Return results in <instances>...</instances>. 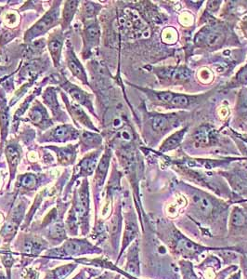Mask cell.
<instances>
[{
	"label": "cell",
	"instance_id": "cell-1",
	"mask_svg": "<svg viewBox=\"0 0 247 279\" xmlns=\"http://www.w3.org/2000/svg\"><path fill=\"white\" fill-rule=\"evenodd\" d=\"M71 212L75 215L78 224L81 226L83 236H86L89 229V191L86 179L82 183L80 190H78V194L75 198Z\"/></svg>",
	"mask_w": 247,
	"mask_h": 279
},
{
	"label": "cell",
	"instance_id": "cell-2",
	"mask_svg": "<svg viewBox=\"0 0 247 279\" xmlns=\"http://www.w3.org/2000/svg\"><path fill=\"white\" fill-rule=\"evenodd\" d=\"M97 248L93 247L86 239H69L59 248L49 250L46 253L47 256L55 257H69L82 254H90L96 252Z\"/></svg>",
	"mask_w": 247,
	"mask_h": 279
},
{
	"label": "cell",
	"instance_id": "cell-3",
	"mask_svg": "<svg viewBox=\"0 0 247 279\" xmlns=\"http://www.w3.org/2000/svg\"><path fill=\"white\" fill-rule=\"evenodd\" d=\"M59 15H60V2H57V4L53 5L51 10L48 11L44 15L42 19H40L31 29H29L26 32L24 40L26 42H30L33 38L48 32L50 28H52L54 25L58 23Z\"/></svg>",
	"mask_w": 247,
	"mask_h": 279
},
{
	"label": "cell",
	"instance_id": "cell-4",
	"mask_svg": "<svg viewBox=\"0 0 247 279\" xmlns=\"http://www.w3.org/2000/svg\"><path fill=\"white\" fill-rule=\"evenodd\" d=\"M224 40L223 34L212 28H204L195 36V42L198 45H204L208 48L219 47Z\"/></svg>",
	"mask_w": 247,
	"mask_h": 279
},
{
	"label": "cell",
	"instance_id": "cell-5",
	"mask_svg": "<svg viewBox=\"0 0 247 279\" xmlns=\"http://www.w3.org/2000/svg\"><path fill=\"white\" fill-rule=\"evenodd\" d=\"M157 75L172 82H186L190 80L192 73L184 67H165L159 69Z\"/></svg>",
	"mask_w": 247,
	"mask_h": 279
},
{
	"label": "cell",
	"instance_id": "cell-6",
	"mask_svg": "<svg viewBox=\"0 0 247 279\" xmlns=\"http://www.w3.org/2000/svg\"><path fill=\"white\" fill-rule=\"evenodd\" d=\"M66 61H67V65L73 75L76 76L79 80H81L84 84H88L87 83V77H86V72L83 68L82 65L80 64L79 60L75 56V52L72 49L71 43H67V50H66Z\"/></svg>",
	"mask_w": 247,
	"mask_h": 279
},
{
	"label": "cell",
	"instance_id": "cell-7",
	"mask_svg": "<svg viewBox=\"0 0 247 279\" xmlns=\"http://www.w3.org/2000/svg\"><path fill=\"white\" fill-rule=\"evenodd\" d=\"M48 247V243L38 236H26L22 237L21 251L27 255H38Z\"/></svg>",
	"mask_w": 247,
	"mask_h": 279
},
{
	"label": "cell",
	"instance_id": "cell-8",
	"mask_svg": "<svg viewBox=\"0 0 247 279\" xmlns=\"http://www.w3.org/2000/svg\"><path fill=\"white\" fill-rule=\"evenodd\" d=\"M85 51L90 52L92 48L97 46L99 38V27L96 21H89L86 23L84 29Z\"/></svg>",
	"mask_w": 247,
	"mask_h": 279
},
{
	"label": "cell",
	"instance_id": "cell-9",
	"mask_svg": "<svg viewBox=\"0 0 247 279\" xmlns=\"http://www.w3.org/2000/svg\"><path fill=\"white\" fill-rule=\"evenodd\" d=\"M64 45V35L62 31L56 30L52 34H50L49 38V52L51 54L54 65L56 66L60 65V59Z\"/></svg>",
	"mask_w": 247,
	"mask_h": 279
},
{
	"label": "cell",
	"instance_id": "cell-10",
	"mask_svg": "<svg viewBox=\"0 0 247 279\" xmlns=\"http://www.w3.org/2000/svg\"><path fill=\"white\" fill-rule=\"evenodd\" d=\"M79 135V132L74 129L70 125H63L59 126L56 129L51 131L49 135H48V138H50L49 140L51 141H60L64 142L69 140H75Z\"/></svg>",
	"mask_w": 247,
	"mask_h": 279
},
{
	"label": "cell",
	"instance_id": "cell-11",
	"mask_svg": "<svg viewBox=\"0 0 247 279\" xmlns=\"http://www.w3.org/2000/svg\"><path fill=\"white\" fill-rule=\"evenodd\" d=\"M98 157L99 153H93L90 154L89 156L86 157L82 161L79 163V165L76 167V173H75V178L80 177V176H89L91 175L94 170L95 166L97 164Z\"/></svg>",
	"mask_w": 247,
	"mask_h": 279
},
{
	"label": "cell",
	"instance_id": "cell-12",
	"mask_svg": "<svg viewBox=\"0 0 247 279\" xmlns=\"http://www.w3.org/2000/svg\"><path fill=\"white\" fill-rule=\"evenodd\" d=\"M62 87H65V90L68 91L72 97L75 99V101H77L78 103H80L81 105H85L87 108L90 109V111H92V105H91V100H90V95L86 94V92H84L82 89H80L78 87L73 85L72 83H70L69 81H65Z\"/></svg>",
	"mask_w": 247,
	"mask_h": 279
},
{
	"label": "cell",
	"instance_id": "cell-13",
	"mask_svg": "<svg viewBox=\"0 0 247 279\" xmlns=\"http://www.w3.org/2000/svg\"><path fill=\"white\" fill-rule=\"evenodd\" d=\"M194 143L196 146H207L214 142L215 136L213 130L208 127H201L194 133Z\"/></svg>",
	"mask_w": 247,
	"mask_h": 279
},
{
	"label": "cell",
	"instance_id": "cell-14",
	"mask_svg": "<svg viewBox=\"0 0 247 279\" xmlns=\"http://www.w3.org/2000/svg\"><path fill=\"white\" fill-rule=\"evenodd\" d=\"M194 204L198 210L204 215V216H209L214 210V204L212 200L202 193H195L193 197Z\"/></svg>",
	"mask_w": 247,
	"mask_h": 279
},
{
	"label": "cell",
	"instance_id": "cell-15",
	"mask_svg": "<svg viewBox=\"0 0 247 279\" xmlns=\"http://www.w3.org/2000/svg\"><path fill=\"white\" fill-rule=\"evenodd\" d=\"M6 156H7V159H8L9 165H10L11 178H12L13 175L15 174V172H16V168L18 166V163L20 161L21 153H20V150H19L17 145L11 144V145H8L6 148Z\"/></svg>",
	"mask_w": 247,
	"mask_h": 279
},
{
	"label": "cell",
	"instance_id": "cell-16",
	"mask_svg": "<svg viewBox=\"0 0 247 279\" xmlns=\"http://www.w3.org/2000/svg\"><path fill=\"white\" fill-rule=\"evenodd\" d=\"M109 162H110V152H107L101 160L99 164L97 172H96V177H95V185L97 187H101L104 183L106 173H107L108 167H109Z\"/></svg>",
	"mask_w": 247,
	"mask_h": 279
},
{
	"label": "cell",
	"instance_id": "cell-17",
	"mask_svg": "<svg viewBox=\"0 0 247 279\" xmlns=\"http://www.w3.org/2000/svg\"><path fill=\"white\" fill-rule=\"evenodd\" d=\"M76 267L75 263H70L67 265H63L60 267H57L54 270L49 272L44 279H65L67 278Z\"/></svg>",
	"mask_w": 247,
	"mask_h": 279
},
{
	"label": "cell",
	"instance_id": "cell-18",
	"mask_svg": "<svg viewBox=\"0 0 247 279\" xmlns=\"http://www.w3.org/2000/svg\"><path fill=\"white\" fill-rule=\"evenodd\" d=\"M57 150L58 155V159L61 164L63 165H69L75 162V147H73L72 145H69L67 147L64 148H54Z\"/></svg>",
	"mask_w": 247,
	"mask_h": 279
},
{
	"label": "cell",
	"instance_id": "cell-19",
	"mask_svg": "<svg viewBox=\"0 0 247 279\" xmlns=\"http://www.w3.org/2000/svg\"><path fill=\"white\" fill-rule=\"evenodd\" d=\"M29 119L33 124L40 126V124L46 123V120H48L49 118L46 110L40 105L35 104L29 112Z\"/></svg>",
	"mask_w": 247,
	"mask_h": 279
},
{
	"label": "cell",
	"instance_id": "cell-20",
	"mask_svg": "<svg viewBox=\"0 0 247 279\" xmlns=\"http://www.w3.org/2000/svg\"><path fill=\"white\" fill-rule=\"evenodd\" d=\"M78 1H67L65 3L64 15H63V29L65 30L72 22L75 11L78 6Z\"/></svg>",
	"mask_w": 247,
	"mask_h": 279
},
{
	"label": "cell",
	"instance_id": "cell-21",
	"mask_svg": "<svg viewBox=\"0 0 247 279\" xmlns=\"http://www.w3.org/2000/svg\"><path fill=\"white\" fill-rule=\"evenodd\" d=\"M44 102L46 103V105H48L52 113H53L54 117H57V114L59 113V115L61 114V109H60V105L58 104V101H57V96H56V93L54 91L53 88L49 87L46 90L45 92V95L43 96Z\"/></svg>",
	"mask_w": 247,
	"mask_h": 279
},
{
	"label": "cell",
	"instance_id": "cell-22",
	"mask_svg": "<svg viewBox=\"0 0 247 279\" xmlns=\"http://www.w3.org/2000/svg\"><path fill=\"white\" fill-rule=\"evenodd\" d=\"M185 132L186 130L182 129V130H179L176 133H174L164 142V144L162 145L161 151L165 152V151L172 150L174 148H176L181 142Z\"/></svg>",
	"mask_w": 247,
	"mask_h": 279
},
{
	"label": "cell",
	"instance_id": "cell-23",
	"mask_svg": "<svg viewBox=\"0 0 247 279\" xmlns=\"http://www.w3.org/2000/svg\"><path fill=\"white\" fill-rule=\"evenodd\" d=\"M127 272H129L131 275H138L139 274V259H138V250L136 246L131 247V250L129 252V262L128 265L126 267Z\"/></svg>",
	"mask_w": 247,
	"mask_h": 279
},
{
	"label": "cell",
	"instance_id": "cell-24",
	"mask_svg": "<svg viewBox=\"0 0 247 279\" xmlns=\"http://www.w3.org/2000/svg\"><path fill=\"white\" fill-rule=\"evenodd\" d=\"M69 110L71 111V113H72V115H73V118H76L79 122H81L82 124H84L87 128L95 129V128L93 127V125L91 124L89 118L86 117V115L84 113V111H83L81 108L79 107V106H77V105H71L69 106Z\"/></svg>",
	"mask_w": 247,
	"mask_h": 279
},
{
	"label": "cell",
	"instance_id": "cell-25",
	"mask_svg": "<svg viewBox=\"0 0 247 279\" xmlns=\"http://www.w3.org/2000/svg\"><path fill=\"white\" fill-rule=\"evenodd\" d=\"M82 142L84 144V146H86V148H91V147H95L97 146V144L100 143L101 139L99 136H98L96 134H92L90 132H84L82 134Z\"/></svg>",
	"mask_w": 247,
	"mask_h": 279
},
{
	"label": "cell",
	"instance_id": "cell-26",
	"mask_svg": "<svg viewBox=\"0 0 247 279\" xmlns=\"http://www.w3.org/2000/svg\"><path fill=\"white\" fill-rule=\"evenodd\" d=\"M137 234V227L133 222L128 223V226L126 227L125 231V236H124V241H123V249L129 245V243L135 238Z\"/></svg>",
	"mask_w": 247,
	"mask_h": 279
},
{
	"label": "cell",
	"instance_id": "cell-27",
	"mask_svg": "<svg viewBox=\"0 0 247 279\" xmlns=\"http://www.w3.org/2000/svg\"><path fill=\"white\" fill-rule=\"evenodd\" d=\"M21 181L19 183H21L22 187L32 190L36 187L37 184V178L33 174H25L21 176Z\"/></svg>",
	"mask_w": 247,
	"mask_h": 279
},
{
	"label": "cell",
	"instance_id": "cell-28",
	"mask_svg": "<svg viewBox=\"0 0 247 279\" xmlns=\"http://www.w3.org/2000/svg\"><path fill=\"white\" fill-rule=\"evenodd\" d=\"M0 127H1V133H2V139H5L7 132H8V124H9V114L8 109L3 107L0 110Z\"/></svg>",
	"mask_w": 247,
	"mask_h": 279
},
{
	"label": "cell",
	"instance_id": "cell-29",
	"mask_svg": "<svg viewBox=\"0 0 247 279\" xmlns=\"http://www.w3.org/2000/svg\"><path fill=\"white\" fill-rule=\"evenodd\" d=\"M231 184L239 192H247V181L240 175H232L231 177Z\"/></svg>",
	"mask_w": 247,
	"mask_h": 279
},
{
	"label": "cell",
	"instance_id": "cell-30",
	"mask_svg": "<svg viewBox=\"0 0 247 279\" xmlns=\"http://www.w3.org/2000/svg\"><path fill=\"white\" fill-rule=\"evenodd\" d=\"M168 118L161 115L156 116L152 120V129L155 131H163L168 125Z\"/></svg>",
	"mask_w": 247,
	"mask_h": 279
},
{
	"label": "cell",
	"instance_id": "cell-31",
	"mask_svg": "<svg viewBox=\"0 0 247 279\" xmlns=\"http://www.w3.org/2000/svg\"><path fill=\"white\" fill-rule=\"evenodd\" d=\"M179 246L181 247V249L187 251L188 253H196L199 250V247L197 245L184 238L179 241Z\"/></svg>",
	"mask_w": 247,
	"mask_h": 279
},
{
	"label": "cell",
	"instance_id": "cell-32",
	"mask_svg": "<svg viewBox=\"0 0 247 279\" xmlns=\"http://www.w3.org/2000/svg\"><path fill=\"white\" fill-rule=\"evenodd\" d=\"M190 99L188 97L184 95H174L172 101L170 102V105L175 107H185L189 105L190 104Z\"/></svg>",
	"mask_w": 247,
	"mask_h": 279
},
{
	"label": "cell",
	"instance_id": "cell-33",
	"mask_svg": "<svg viewBox=\"0 0 247 279\" xmlns=\"http://www.w3.org/2000/svg\"><path fill=\"white\" fill-rule=\"evenodd\" d=\"M231 223L234 226H243L246 224V217L240 209H235L232 212Z\"/></svg>",
	"mask_w": 247,
	"mask_h": 279
},
{
	"label": "cell",
	"instance_id": "cell-34",
	"mask_svg": "<svg viewBox=\"0 0 247 279\" xmlns=\"http://www.w3.org/2000/svg\"><path fill=\"white\" fill-rule=\"evenodd\" d=\"M174 95H175L174 93H172V92H168V91H164V92H158V93H157L158 99H160L162 102L166 103V104H170V102L172 101Z\"/></svg>",
	"mask_w": 247,
	"mask_h": 279
},
{
	"label": "cell",
	"instance_id": "cell-35",
	"mask_svg": "<svg viewBox=\"0 0 247 279\" xmlns=\"http://www.w3.org/2000/svg\"><path fill=\"white\" fill-rule=\"evenodd\" d=\"M218 6H219V2H216V1L209 2V4H208V8L212 11H216L217 8H218Z\"/></svg>",
	"mask_w": 247,
	"mask_h": 279
},
{
	"label": "cell",
	"instance_id": "cell-36",
	"mask_svg": "<svg viewBox=\"0 0 247 279\" xmlns=\"http://www.w3.org/2000/svg\"><path fill=\"white\" fill-rule=\"evenodd\" d=\"M88 279L86 277V272H80L78 275H76L75 279Z\"/></svg>",
	"mask_w": 247,
	"mask_h": 279
},
{
	"label": "cell",
	"instance_id": "cell-37",
	"mask_svg": "<svg viewBox=\"0 0 247 279\" xmlns=\"http://www.w3.org/2000/svg\"><path fill=\"white\" fill-rule=\"evenodd\" d=\"M244 29H245V32L247 33V22L245 24V26H244Z\"/></svg>",
	"mask_w": 247,
	"mask_h": 279
}]
</instances>
